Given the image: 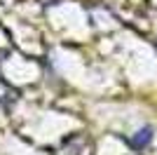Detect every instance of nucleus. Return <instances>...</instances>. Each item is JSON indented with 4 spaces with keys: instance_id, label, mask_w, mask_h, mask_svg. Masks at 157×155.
<instances>
[{
    "instance_id": "nucleus-1",
    "label": "nucleus",
    "mask_w": 157,
    "mask_h": 155,
    "mask_svg": "<svg viewBox=\"0 0 157 155\" xmlns=\"http://www.w3.org/2000/svg\"><path fill=\"white\" fill-rule=\"evenodd\" d=\"M82 148H85V139L82 136H71L54 150V155H80Z\"/></svg>"
},
{
    "instance_id": "nucleus-2",
    "label": "nucleus",
    "mask_w": 157,
    "mask_h": 155,
    "mask_svg": "<svg viewBox=\"0 0 157 155\" xmlns=\"http://www.w3.org/2000/svg\"><path fill=\"white\" fill-rule=\"evenodd\" d=\"M150 139H152V129L150 127H143L141 132H136V136H131V148H136V150H141V148H145L148 143H150Z\"/></svg>"
}]
</instances>
